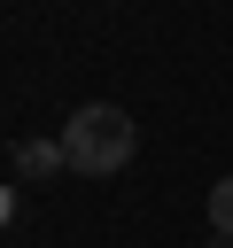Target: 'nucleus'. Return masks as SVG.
Wrapping results in <instances>:
<instances>
[{
  "label": "nucleus",
  "instance_id": "1",
  "mask_svg": "<svg viewBox=\"0 0 233 248\" xmlns=\"http://www.w3.org/2000/svg\"><path fill=\"white\" fill-rule=\"evenodd\" d=\"M140 147V124L116 108V101H85L70 124H62V170L78 178H116Z\"/></svg>",
  "mask_w": 233,
  "mask_h": 248
},
{
  "label": "nucleus",
  "instance_id": "3",
  "mask_svg": "<svg viewBox=\"0 0 233 248\" xmlns=\"http://www.w3.org/2000/svg\"><path fill=\"white\" fill-rule=\"evenodd\" d=\"M16 163H23V170H54V163H62V147H16Z\"/></svg>",
  "mask_w": 233,
  "mask_h": 248
},
{
  "label": "nucleus",
  "instance_id": "4",
  "mask_svg": "<svg viewBox=\"0 0 233 248\" xmlns=\"http://www.w3.org/2000/svg\"><path fill=\"white\" fill-rule=\"evenodd\" d=\"M210 248H233V240H225V232H210Z\"/></svg>",
  "mask_w": 233,
  "mask_h": 248
},
{
  "label": "nucleus",
  "instance_id": "2",
  "mask_svg": "<svg viewBox=\"0 0 233 248\" xmlns=\"http://www.w3.org/2000/svg\"><path fill=\"white\" fill-rule=\"evenodd\" d=\"M210 232H225V240H233V178H217V186H210Z\"/></svg>",
  "mask_w": 233,
  "mask_h": 248
}]
</instances>
